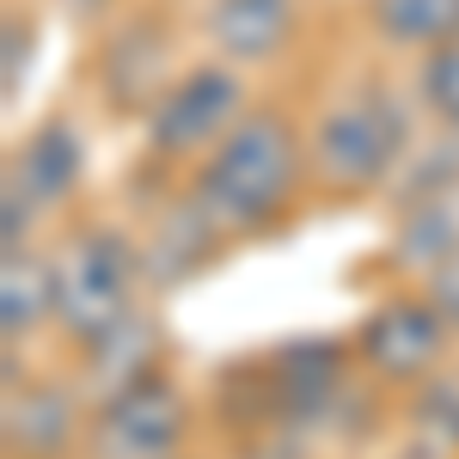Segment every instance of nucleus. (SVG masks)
Returning <instances> with one entry per match:
<instances>
[{
    "instance_id": "nucleus-11",
    "label": "nucleus",
    "mask_w": 459,
    "mask_h": 459,
    "mask_svg": "<svg viewBox=\"0 0 459 459\" xmlns=\"http://www.w3.org/2000/svg\"><path fill=\"white\" fill-rule=\"evenodd\" d=\"M74 441V392L6 386V447L13 459H62Z\"/></svg>"
},
{
    "instance_id": "nucleus-5",
    "label": "nucleus",
    "mask_w": 459,
    "mask_h": 459,
    "mask_svg": "<svg viewBox=\"0 0 459 459\" xmlns=\"http://www.w3.org/2000/svg\"><path fill=\"white\" fill-rule=\"evenodd\" d=\"M178 435H184V398L160 374H147V380L105 398L92 447H99V459H166L178 447Z\"/></svg>"
},
{
    "instance_id": "nucleus-14",
    "label": "nucleus",
    "mask_w": 459,
    "mask_h": 459,
    "mask_svg": "<svg viewBox=\"0 0 459 459\" xmlns=\"http://www.w3.org/2000/svg\"><path fill=\"white\" fill-rule=\"evenodd\" d=\"M368 19L398 49H441L459 37V0H368Z\"/></svg>"
},
{
    "instance_id": "nucleus-7",
    "label": "nucleus",
    "mask_w": 459,
    "mask_h": 459,
    "mask_svg": "<svg viewBox=\"0 0 459 459\" xmlns=\"http://www.w3.org/2000/svg\"><path fill=\"white\" fill-rule=\"evenodd\" d=\"M172 49H166V31L153 19H135L105 43V99L123 110H153L160 92L172 86Z\"/></svg>"
},
{
    "instance_id": "nucleus-21",
    "label": "nucleus",
    "mask_w": 459,
    "mask_h": 459,
    "mask_svg": "<svg viewBox=\"0 0 459 459\" xmlns=\"http://www.w3.org/2000/svg\"><path fill=\"white\" fill-rule=\"evenodd\" d=\"M105 6H110V0H62V13H68V19H99Z\"/></svg>"
},
{
    "instance_id": "nucleus-13",
    "label": "nucleus",
    "mask_w": 459,
    "mask_h": 459,
    "mask_svg": "<svg viewBox=\"0 0 459 459\" xmlns=\"http://www.w3.org/2000/svg\"><path fill=\"white\" fill-rule=\"evenodd\" d=\"M49 313H56V264H37L25 251H6V276H0V325H6V343L31 337Z\"/></svg>"
},
{
    "instance_id": "nucleus-12",
    "label": "nucleus",
    "mask_w": 459,
    "mask_h": 459,
    "mask_svg": "<svg viewBox=\"0 0 459 459\" xmlns=\"http://www.w3.org/2000/svg\"><path fill=\"white\" fill-rule=\"evenodd\" d=\"M86 355H92V380L110 392L135 386V380H147L153 374V355H160V331L147 325L142 313H123L110 331H99L92 343H86Z\"/></svg>"
},
{
    "instance_id": "nucleus-2",
    "label": "nucleus",
    "mask_w": 459,
    "mask_h": 459,
    "mask_svg": "<svg viewBox=\"0 0 459 459\" xmlns=\"http://www.w3.org/2000/svg\"><path fill=\"white\" fill-rule=\"evenodd\" d=\"M404 142H411L404 105L380 86H368V92H350L343 105H331L318 117L313 166L331 190H368L404 160Z\"/></svg>"
},
{
    "instance_id": "nucleus-1",
    "label": "nucleus",
    "mask_w": 459,
    "mask_h": 459,
    "mask_svg": "<svg viewBox=\"0 0 459 459\" xmlns=\"http://www.w3.org/2000/svg\"><path fill=\"white\" fill-rule=\"evenodd\" d=\"M300 196V142L288 117H239L196 172V203L221 233H264Z\"/></svg>"
},
{
    "instance_id": "nucleus-6",
    "label": "nucleus",
    "mask_w": 459,
    "mask_h": 459,
    "mask_svg": "<svg viewBox=\"0 0 459 459\" xmlns=\"http://www.w3.org/2000/svg\"><path fill=\"white\" fill-rule=\"evenodd\" d=\"M441 325H447V313L435 300H386L361 325V355L392 380H417L441 355V337H447Z\"/></svg>"
},
{
    "instance_id": "nucleus-10",
    "label": "nucleus",
    "mask_w": 459,
    "mask_h": 459,
    "mask_svg": "<svg viewBox=\"0 0 459 459\" xmlns=\"http://www.w3.org/2000/svg\"><path fill=\"white\" fill-rule=\"evenodd\" d=\"M214 251H221V221L190 196V203H178V209L160 221L153 246L142 251V276L160 282V288H172V282H184V276H196Z\"/></svg>"
},
{
    "instance_id": "nucleus-9",
    "label": "nucleus",
    "mask_w": 459,
    "mask_h": 459,
    "mask_svg": "<svg viewBox=\"0 0 459 459\" xmlns=\"http://www.w3.org/2000/svg\"><path fill=\"white\" fill-rule=\"evenodd\" d=\"M294 37V0H214L209 43L227 62H270Z\"/></svg>"
},
{
    "instance_id": "nucleus-3",
    "label": "nucleus",
    "mask_w": 459,
    "mask_h": 459,
    "mask_svg": "<svg viewBox=\"0 0 459 459\" xmlns=\"http://www.w3.org/2000/svg\"><path fill=\"white\" fill-rule=\"evenodd\" d=\"M135 276H142V257L123 233L92 227V233L68 239L56 257V318L68 325V337L92 343L99 331H110L129 313Z\"/></svg>"
},
{
    "instance_id": "nucleus-20",
    "label": "nucleus",
    "mask_w": 459,
    "mask_h": 459,
    "mask_svg": "<svg viewBox=\"0 0 459 459\" xmlns=\"http://www.w3.org/2000/svg\"><path fill=\"white\" fill-rule=\"evenodd\" d=\"M429 300H435V307H441V313L459 325V246L447 251L435 270H429Z\"/></svg>"
},
{
    "instance_id": "nucleus-8",
    "label": "nucleus",
    "mask_w": 459,
    "mask_h": 459,
    "mask_svg": "<svg viewBox=\"0 0 459 459\" xmlns=\"http://www.w3.org/2000/svg\"><path fill=\"white\" fill-rule=\"evenodd\" d=\"M86 172V142H80V129H74L68 117H56V123H43L31 142L13 153V184L31 196L37 209H49V203H68L74 184Z\"/></svg>"
},
{
    "instance_id": "nucleus-17",
    "label": "nucleus",
    "mask_w": 459,
    "mask_h": 459,
    "mask_svg": "<svg viewBox=\"0 0 459 459\" xmlns=\"http://www.w3.org/2000/svg\"><path fill=\"white\" fill-rule=\"evenodd\" d=\"M417 92H423V105L459 129V37L454 43H441V49H423V74H417Z\"/></svg>"
},
{
    "instance_id": "nucleus-19",
    "label": "nucleus",
    "mask_w": 459,
    "mask_h": 459,
    "mask_svg": "<svg viewBox=\"0 0 459 459\" xmlns=\"http://www.w3.org/2000/svg\"><path fill=\"white\" fill-rule=\"evenodd\" d=\"M417 423H423V435H441L447 447H459V386H429Z\"/></svg>"
},
{
    "instance_id": "nucleus-15",
    "label": "nucleus",
    "mask_w": 459,
    "mask_h": 459,
    "mask_svg": "<svg viewBox=\"0 0 459 459\" xmlns=\"http://www.w3.org/2000/svg\"><path fill=\"white\" fill-rule=\"evenodd\" d=\"M454 246H459V190L417 196V209L404 214V233H398V257H404V264L435 270V264H441Z\"/></svg>"
},
{
    "instance_id": "nucleus-18",
    "label": "nucleus",
    "mask_w": 459,
    "mask_h": 459,
    "mask_svg": "<svg viewBox=\"0 0 459 459\" xmlns=\"http://www.w3.org/2000/svg\"><path fill=\"white\" fill-rule=\"evenodd\" d=\"M31 56H37V25L31 19H6V62H0L6 105L19 99V86H25V74H31Z\"/></svg>"
},
{
    "instance_id": "nucleus-4",
    "label": "nucleus",
    "mask_w": 459,
    "mask_h": 459,
    "mask_svg": "<svg viewBox=\"0 0 459 459\" xmlns=\"http://www.w3.org/2000/svg\"><path fill=\"white\" fill-rule=\"evenodd\" d=\"M239 123V80L233 68H190L160 92V105L147 110V142L160 153H196L214 147Z\"/></svg>"
},
{
    "instance_id": "nucleus-16",
    "label": "nucleus",
    "mask_w": 459,
    "mask_h": 459,
    "mask_svg": "<svg viewBox=\"0 0 459 459\" xmlns=\"http://www.w3.org/2000/svg\"><path fill=\"white\" fill-rule=\"evenodd\" d=\"M337 374H343V361H337V350L325 343V350H288L282 361H276V392H282V404L294 411V417H318L325 404H331V392H337Z\"/></svg>"
}]
</instances>
